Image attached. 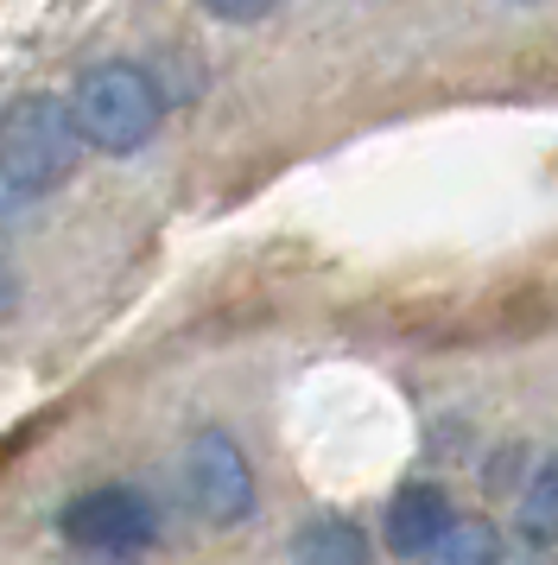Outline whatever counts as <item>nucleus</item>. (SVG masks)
Here are the masks:
<instances>
[{
    "instance_id": "nucleus-10",
    "label": "nucleus",
    "mask_w": 558,
    "mask_h": 565,
    "mask_svg": "<svg viewBox=\"0 0 558 565\" xmlns=\"http://www.w3.org/2000/svg\"><path fill=\"white\" fill-rule=\"evenodd\" d=\"M13 299H20V280H13V267L0 260V311H13Z\"/></svg>"
},
{
    "instance_id": "nucleus-5",
    "label": "nucleus",
    "mask_w": 558,
    "mask_h": 565,
    "mask_svg": "<svg viewBox=\"0 0 558 565\" xmlns=\"http://www.w3.org/2000/svg\"><path fill=\"white\" fill-rule=\"evenodd\" d=\"M451 521H457V509H451V495L438 483H406L394 502H387V553L394 559H426L438 540L451 534Z\"/></svg>"
},
{
    "instance_id": "nucleus-1",
    "label": "nucleus",
    "mask_w": 558,
    "mask_h": 565,
    "mask_svg": "<svg viewBox=\"0 0 558 565\" xmlns=\"http://www.w3.org/2000/svg\"><path fill=\"white\" fill-rule=\"evenodd\" d=\"M71 103V121L83 134V147H101V153H140L159 128V115H165V89L152 71L140 64H127V57H108V64H89L76 89L64 96Z\"/></svg>"
},
{
    "instance_id": "nucleus-9",
    "label": "nucleus",
    "mask_w": 558,
    "mask_h": 565,
    "mask_svg": "<svg viewBox=\"0 0 558 565\" xmlns=\"http://www.w3.org/2000/svg\"><path fill=\"white\" fill-rule=\"evenodd\" d=\"M273 7H210V20H235V26H248V20H267Z\"/></svg>"
},
{
    "instance_id": "nucleus-8",
    "label": "nucleus",
    "mask_w": 558,
    "mask_h": 565,
    "mask_svg": "<svg viewBox=\"0 0 558 565\" xmlns=\"http://www.w3.org/2000/svg\"><path fill=\"white\" fill-rule=\"evenodd\" d=\"M419 565H502V534H495L489 514H463Z\"/></svg>"
},
{
    "instance_id": "nucleus-7",
    "label": "nucleus",
    "mask_w": 558,
    "mask_h": 565,
    "mask_svg": "<svg viewBox=\"0 0 558 565\" xmlns=\"http://www.w3.org/2000/svg\"><path fill=\"white\" fill-rule=\"evenodd\" d=\"M514 521H521V540H533V546H558V451H546L539 470L521 483V509H514Z\"/></svg>"
},
{
    "instance_id": "nucleus-3",
    "label": "nucleus",
    "mask_w": 558,
    "mask_h": 565,
    "mask_svg": "<svg viewBox=\"0 0 558 565\" xmlns=\"http://www.w3.org/2000/svg\"><path fill=\"white\" fill-rule=\"evenodd\" d=\"M184 495L191 509L210 521V527H242L260 502L254 489V470L242 458V445L223 433V426H203L191 445H184Z\"/></svg>"
},
{
    "instance_id": "nucleus-2",
    "label": "nucleus",
    "mask_w": 558,
    "mask_h": 565,
    "mask_svg": "<svg viewBox=\"0 0 558 565\" xmlns=\"http://www.w3.org/2000/svg\"><path fill=\"white\" fill-rule=\"evenodd\" d=\"M76 159H83V134H76L64 96L32 89L0 115V184H13L20 198L64 184L76 172Z\"/></svg>"
},
{
    "instance_id": "nucleus-6",
    "label": "nucleus",
    "mask_w": 558,
    "mask_h": 565,
    "mask_svg": "<svg viewBox=\"0 0 558 565\" xmlns=\"http://www.w3.org/2000/svg\"><path fill=\"white\" fill-rule=\"evenodd\" d=\"M292 565H375V546L350 514H311L292 534Z\"/></svg>"
},
{
    "instance_id": "nucleus-4",
    "label": "nucleus",
    "mask_w": 558,
    "mask_h": 565,
    "mask_svg": "<svg viewBox=\"0 0 558 565\" xmlns=\"http://www.w3.org/2000/svg\"><path fill=\"white\" fill-rule=\"evenodd\" d=\"M57 534L71 546H83V553H147L159 540V514H152V502L140 489L101 483L57 509Z\"/></svg>"
}]
</instances>
